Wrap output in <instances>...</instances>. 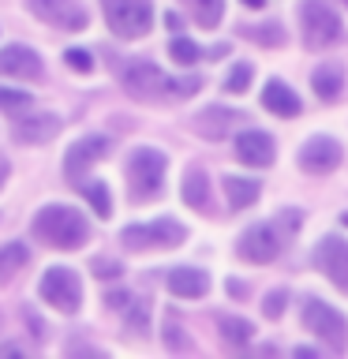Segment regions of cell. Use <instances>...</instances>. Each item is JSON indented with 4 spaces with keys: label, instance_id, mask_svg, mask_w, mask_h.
<instances>
[{
    "label": "cell",
    "instance_id": "1",
    "mask_svg": "<svg viewBox=\"0 0 348 359\" xmlns=\"http://www.w3.org/2000/svg\"><path fill=\"white\" fill-rule=\"evenodd\" d=\"M120 83H123V90H128L131 97L154 101V97H165V94H176V97L195 94V90L202 86V79H195V75H191V79H168L157 64L135 56V60H128L120 67Z\"/></svg>",
    "mask_w": 348,
    "mask_h": 359
},
{
    "label": "cell",
    "instance_id": "2",
    "mask_svg": "<svg viewBox=\"0 0 348 359\" xmlns=\"http://www.w3.org/2000/svg\"><path fill=\"white\" fill-rule=\"evenodd\" d=\"M30 232L38 236L41 243L56 247V251H79L90 240V224L79 210L72 206H41L34 213Z\"/></svg>",
    "mask_w": 348,
    "mask_h": 359
},
{
    "label": "cell",
    "instance_id": "3",
    "mask_svg": "<svg viewBox=\"0 0 348 359\" xmlns=\"http://www.w3.org/2000/svg\"><path fill=\"white\" fill-rule=\"evenodd\" d=\"M105 22L116 38H142L154 22V0H101Z\"/></svg>",
    "mask_w": 348,
    "mask_h": 359
},
{
    "label": "cell",
    "instance_id": "4",
    "mask_svg": "<svg viewBox=\"0 0 348 359\" xmlns=\"http://www.w3.org/2000/svg\"><path fill=\"white\" fill-rule=\"evenodd\" d=\"M300 22H303V41H307L311 49H326V45H337L344 38L341 19H337V11L326 4V0H303Z\"/></svg>",
    "mask_w": 348,
    "mask_h": 359
},
{
    "label": "cell",
    "instance_id": "5",
    "mask_svg": "<svg viewBox=\"0 0 348 359\" xmlns=\"http://www.w3.org/2000/svg\"><path fill=\"white\" fill-rule=\"evenodd\" d=\"M165 154L154 150V146H139V150H131L128 157V180H131V195L135 198H150L161 191V180H165Z\"/></svg>",
    "mask_w": 348,
    "mask_h": 359
},
{
    "label": "cell",
    "instance_id": "6",
    "mask_svg": "<svg viewBox=\"0 0 348 359\" xmlns=\"http://www.w3.org/2000/svg\"><path fill=\"white\" fill-rule=\"evenodd\" d=\"M38 296L56 311L75 314L79 303H83V280H79V273L67 266H49L41 277V285H38Z\"/></svg>",
    "mask_w": 348,
    "mask_h": 359
},
{
    "label": "cell",
    "instance_id": "7",
    "mask_svg": "<svg viewBox=\"0 0 348 359\" xmlns=\"http://www.w3.org/2000/svg\"><path fill=\"white\" fill-rule=\"evenodd\" d=\"M303 325H307L319 341L330 344L333 352H348V322H344V314H337L330 307V303H322V299L303 303Z\"/></svg>",
    "mask_w": 348,
    "mask_h": 359
},
{
    "label": "cell",
    "instance_id": "8",
    "mask_svg": "<svg viewBox=\"0 0 348 359\" xmlns=\"http://www.w3.org/2000/svg\"><path fill=\"white\" fill-rule=\"evenodd\" d=\"M187 229L173 217H157L154 224H128L120 232V240L128 251H146V247H180Z\"/></svg>",
    "mask_w": 348,
    "mask_h": 359
},
{
    "label": "cell",
    "instance_id": "9",
    "mask_svg": "<svg viewBox=\"0 0 348 359\" xmlns=\"http://www.w3.org/2000/svg\"><path fill=\"white\" fill-rule=\"evenodd\" d=\"M27 8L34 11L38 19H45L49 27L56 30H67V34H79L86 30V8L79 0H27Z\"/></svg>",
    "mask_w": 348,
    "mask_h": 359
},
{
    "label": "cell",
    "instance_id": "10",
    "mask_svg": "<svg viewBox=\"0 0 348 359\" xmlns=\"http://www.w3.org/2000/svg\"><path fill=\"white\" fill-rule=\"evenodd\" d=\"M281 221L274 224H255V229H247L240 236V255L247 258V262H274V258L281 255Z\"/></svg>",
    "mask_w": 348,
    "mask_h": 359
},
{
    "label": "cell",
    "instance_id": "11",
    "mask_svg": "<svg viewBox=\"0 0 348 359\" xmlns=\"http://www.w3.org/2000/svg\"><path fill=\"white\" fill-rule=\"evenodd\" d=\"M341 142L330 139V135H314V139L303 142V150H300V168L303 172H311V176H326V172H333L337 165H341Z\"/></svg>",
    "mask_w": 348,
    "mask_h": 359
},
{
    "label": "cell",
    "instance_id": "12",
    "mask_svg": "<svg viewBox=\"0 0 348 359\" xmlns=\"http://www.w3.org/2000/svg\"><path fill=\"white\" fill-rule=\"evenodd\" d=\"M314 266H319L341 292H348V240H341V236H326V240L319 243V251H314Z\"/></svg>",
    "mask_w": 348,
    "mask_h": 359
},
{
    "label": "cell",
    "instance_id": "13",
    "mask_svg": "<svg viewBox=\"0 0 348 359\" xmlns=\"http://www.w3.org/2000/svg\"><path fill=\"white\" fill-rule=\"evenodd\" d=\"M109 150H112V142L105 135H86V139L72 142V150H64V172L72 180L86 176V168L94 161H101V157H109Z\"/></svg>",
    "mask_w": 348,
    "mask_h": 359
},
{
    "label": "cell",
    "instance_id": "14",
    "mask_svg": "<svg viewBox=\"0 0 348 359\" xmlns=\"http://www.w3.org/2000/svg\"><path fill=\"white\" fill-rule=\"evenodd\" d=\"M60 128H64V120L56 112H34V116L15 120V142H27V146L53 142L60 135Z\"/></svg>",
    "mask_w": 348,
    "mask_h": 359
},
{
    "label": "cell",
    "instance_id": "15",
    "mask_svg": "<svg viewBox=\"0 0 348 359\" xmlns=\"http://www.w3.org/2000/svg\"><path fill=\"white\" fill-rule=\"evenodd\" d=\"M41 56L27 49V45H4L0 49V75H15V79H41Z\"/></svg>",
    "mask_w": 348,
    "mask_h": 359
},
{
    "label": "cell",
    "instance_id": "16",
    "mask_svg": "<svg viewBox=\"0 0 348 359\" xmlns=\"http://www.w3.org/2000/svg\"><path fill=\"white\" fill-rule=\"evenodd\" d=\"M236 157L243 165H255V168H266L274 165V139L266 131H240L236 135Z\"/></svg>",
    "mask_w": 348,
    "mask_h": 359
},
{
    "label": "cell",
    "instance_id": "17",
    "mask_svg": "<svg viewBox=\"0 0 348 359\" xmlns=\"http://www.w3.org/2000/svg\"><path fill=\"white\" fill-rule=\"evenodd\" d=\"M168 292L180 299H199V296H206L210 292V277L202 273V269H191V266H176V269H168Z\"/></svg>",
    "mask_w": 348,
    "mask_h": 359
},
{
    "label": "cell",
    "instance_id": "18",
    "mask_svg": "<svg viewBox=\"0 0 348 359\" xmlns=\"http://www.w3.org/2000/svg\"><path fill=\"white\" fill-rule=\"evenodd\" d=\"M240 120H243L240 112L221 109V105H210V109H202L199 116H195V131L206 135V139H225V135H229Z\"/></svg>",
    "mask_w": 348,
    "mask_h": 359
},
{
    "label": "cell",
    "instance_id": "19",
    "mask_svg": "<svg viewBox=\"0 0 348 359\" xmlns=\"http://www.w3.org/2000/svg\"><path fill=\"white\" fill-rule=\"evenodd\" d=\"M262 105L269 109V112H277V116H300V109H303V101L296 97V90L292 86H285L281 79H269L266 83V90H262Z\"/></svg>",
    "mask_w": 348,
    "mask_h": 359
},
{
    "label": "cell",
    "instance_id": "20",
    "mask_svg": "<svg viewBox=\"0 0 348 359\" xmlns=\"http://www.w3.org/2000/svg\"><path fill=\"white\" fill-rule=\"evenodd\" d=\"M311 83H314V94H319L322 101H337V94L344 90V67L337 60L319 64V67H314V75H311Z\"/></svg>",
    "mask_w": 348,
    "mask_h": 359
},
{
    "label": "cell",
    "instance_id": "21",
    "mask_svg": "<svg viewBox=\"0 0 348 359\" xmlns=\"http://www.w3.org/2000/svg\"><path fill=\"white\" fill-rule=\"evenodd\" d=\"M180 195H184V202L191 210H206L210 206V180H206V172H202V168H191V172L184 176Z\"/></svg>",
    "mask_w": 348,
    "mask_h": 359
},
{
    "label": "cell",
    "instance_id": "22",
    "mask_svg": "<svg viewBox=\"0 0 348 359\" xmlns=\"http://www.w3.org/2000/svg\"><path fill=\"white\" fill-rule=\"evenodd\" d=\"M225 195H229V206H232V210H247V206L258 198V180L225 176Z\"/></svg>",
    "mask_w": 348,
    "mask_h": 359
},
{
    "label": "cell",
    "instance_id": "23",
    "mask_svg": "<svg viewBox=\"0 0 348 359\" xmlns=\"http://www.w3.org/2000/svg\"><path fill=\"white\" fill-rule=\"evenodd\" d=\"M75 187H79V191H83V195H86V202H90V206H94V213H98L101 221H105L109 213H112V198H109V187L101 184V180L79 176V180H75Z\"/></svg>",
    "mask_w": 348,
    "mask_h": 359
},
{
    "label": "cell",
    "instance_id": "24",
    "mask_svg": "<svg viewBox=\"0 0 348 359\" xmlns=\"http://www.w3.org/2000/svg\"><path fill=\"white\" fill-rule=\"evenodd\" d=\"M30 262V247L27 243H19V240H11L0 247V277H11V273H19L22 266Z\"/></svg>",
    "mask_w": 348,
    "mask_h": 359
},
{
    "label": "cell",
    "instance_id": "25",
    "mask_svg": "<svg viewBox=\"0 0 348 359\" xmlns=\"http://www.w3.org/2000/svg\"><path fill=\"white\" fill-rule=\"evenodd\" d=\"M187 8H191L199 27H206V30H213L225 15V0H187Z\"/></svg>",
    "mask_w": 348,
    "mask_h": 359
},
{
    "label": "cell",
    "instance_id": "26",
    "mask_svg": "<svg viewBox=\"0 0 348 359\" xmlns=\"http://www.w3.org/2000/svg\"><path fill=\"white\" fill-rule=\"evenodd\" d=\"M221 337L229 344H247L255 337V325L243 322V318H221Z\"/></svg>",
    "mask_w": 348,
    "mask_h": 359
},
{
    "label": "cell",
    "instance_id": "27",
    "mask_svg": "<svg viewBox=\"0 0 348 359\" xmlns=\"http://www.w3.org/2000/svg\"><path fill=\"white\" fill-rule=\"evenodd\" d=\"M243 34H247L251 41H258V45H281V41H285V30H281L277 22H262V27H247Z\"/></svg>",
    "mask_w": 348,
    "mask_h": 359
},
{
    "label": "cell",
    "instance_id": "28",
    "mask_svg": "<svg viewBox=\"0 0 348 359\" xmlns=\"http://www.w3.org/2000/svg\"><path fill=\"white\" fill-rule=\"evenodd\" d=\"M168 53H173V60H176V64H184V67H187V64H195L199 56H202V53H199V45L191 41V38H173Z\"/></svg>",
    "mask_w": 348,
    "mask_h": 359
},
{
    "label": "cell",
    "instance_id": "29",
    "mask_svg": "<svg viewBox=\"0 0 348 359\" xmlns=\"http://www.w3.org/2000/svg\"><path fill=\"white\" fill-rule=\"evenodd\" d=\"M251 75H255L251 64H236L229 72V79H225V90H229V94H243V90L251 86Z\"/></svg>",
    "mask_w": 348,
    "mask_h": 359
},
{
    "label": "cell",
    "instance_id": "30",
    "mask_svg": "<svg viewBox=\"0 0 348 359\" xmlns=\"http://www.w3.org/2000/svg\"><path fill=\"white\" fill-rule=\"evenodd\" d=\"M30 94L27 90H8V86H0V109H27L30 105Z\"/></svg>",
    "mask_w": 348,
    "mask_h": 359
},
{
    "label": "cell",
    "instance_id": "31",
    "mask_svg": "<svg viewBox=\"0 0 348 359\" xmlns=\"http://www.w3.org/2000/svg\"><path fill=\"white\" fill-rule=\"evenodd\" d=\"M64 60H67V67H75V72H94V56H90L86 49H67L64 53Z\"/></svg>",
    "mask_w": 348,
    "mask_h": 359
},
{
    "label": "cell",
    "instance_id": "32",
    "mask_svg": "<svg viewBox=\"0 0 348 359\" xmlns=\"http://www.w3.org/2000/svg\"><path fill=\"white\" fill-rule=\"evenodd\" d=\"M123 318H128L131 330H146V299H135L123 307Z\"/></svg>",
    "mask_w": 348,
    "mask_h": 359
},
{
    "label": "cell",
    "instance_id": "33",
    "mask_svg": "<svg viewBox=\"0 0 348 359\" xmlns=\"http://www.w3.org/2000/svg\"><path fill=\"white\" fill-rule=\"evenodd\" d=\"M165 344L173 348V352H184V348H191V341H187V333L180 330L176 322H165Z\"/></svg>",
    "mask_w": 348,
    "mask_h": 359
},
{
    "label": "cell",
    "instance_id": "34",
    "mask_svg": "<svg viewBox=\"0 0 348 359\" xmlns=\"http://www.w3.org/2000/svg\"><path fill=\"white\" fill-rule=\"evenodd\" d=\"M90 269H94V277H105V280H112V277L123 273V266L112 262V258H94V262H90Z\"/></svg>",
    "mask_w": 348,
    "mask_h": 359
},
{
    "label": "cell",
    "instance_id": "35",
    "mask_svg": "<svg viewBox=\"0 0 348 359\" xmlns=\"http://www.w3.org/2000/svg\"><path fill=\"white\" fill-rule=\"evenodd\" d=\"M285 292H269V296H266V303H262V311H266V318H281V311H285Z\"/></svg>",
    "mask_w": 348,
    "mask_h": 359
},
{
    "label": "cell",
    "instance_id": "36",
    "mask_svg": "<svg viewBox=\"0 0 348 359\" xmlns=\"http://www.w3.org/2000/svg\"><path fill=\"white\" fill-rule=\"evenodd\" d=\"M22 318H27L30 333H34V337H38V341H41V337H45V322H41V318H38V314H34V311H22Z\"/></svg>",
    "mask_w": 348,
    "mask_h": 359
},
{
    "label": "cell",
    "instance_id": "37",
    "mask_svg": "<svg viewBox=\"0 0 348 359\" xmlns=\"http://www.w3.org/2000/svg\"><path fill=\"white\" fill-rule=\"evenodd\" d=\"M105 303H109V307H128V303H131V296H128V292H109V296H105Z\"/></svg>",
    "mask_w": 348,
    "mask_h": 359
},
{
    "label": "cell",
    "instance_id": "38",
    "mask_svg": "<svg viewBox=\"0 0 348 359\" xmlns=\"http://www.w3.org/2000/svg\"><path fill=\"white\" fill-rule=\"evenodd\" d=\"M8 172H11V165H8V157L0 154V187H4V180H8Z\"/></svg>",
    "mask_w": 348,
    "mask_h": 359
},
{
    "label": "cell",
    "instance_id": "39",
    "mask_svg": "<svg viewBox=\"0 0 348 359\" xmlns=\"http://www.w3.org/2000/svg\"><path fill=\"white\" fill-rule=\"evenodd\" d=\"M165 27L168 30H180V15H176V11H168V15H165Z\"/></svg>",
    "mask_w": 348,
    "mask_h": 359
},
{
    "label": "cell",
    "instance_id": "40",
    "mask_svg": "<svg viewBox=\"0 0 348 359\" xmlns=\"http://www.w3.org/2000/svg\"><path fill=\"white\" fill-rule=\"evenodd\" d=\"M243 4H247V8H262L266 0H243Z\"/></svg>",
    "mask_w": 348,
    "mask_h": 359
},
{
    "label": "cell",
    "instance_id": "41",
    "mask_svg": "<svg viewBox=\"0 0 348 359\" xmlns=\"http://www.w3.org/2000/svg\"><path fill=\"white\" fill-rule=\"evenodd\" d=\"M344 4H348V0H344Z\"/></svg>",
    "mask_w": 348,
    "mask_h": 359
}]
</instances>
